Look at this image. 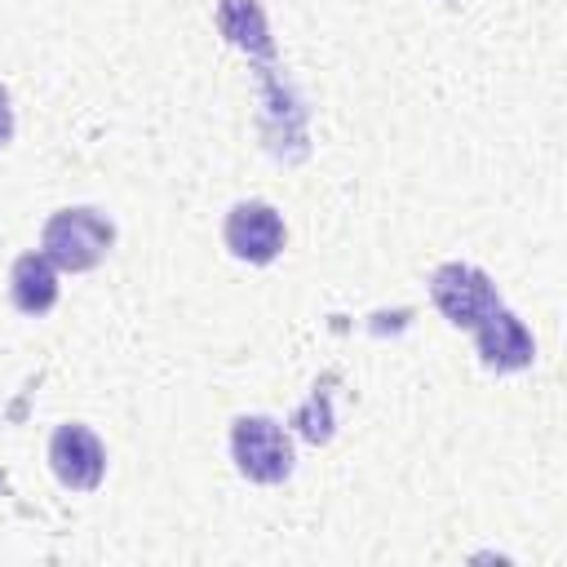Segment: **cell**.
<instances>
[{"instance_id": "cell-11", "label": "cell", "mask_w": 567, "mask_h": 567, "mask_svg": "<svg viewBox=\"0 0 567 567\" xmlns=\"http://www.w3.org/2000/svg\"><path fill=\"white\" fill-rule=\"evenodd\" d=\"M447 4H456V0H447Z\"/></svg>"}, {"instance_id": "cell-8", "label": "cell", "mask_w": 567, "mask_h": 567, "mask_svg": "<svg viewBox=\"0 0 567 567\" xmlns=\"http://www.w3.org/2000/svg\"><path fill=\"white\" fill-rule=\"evenodd\" d=\"M217 31L244 49L248 58H261L270 62L275 58V40H270V22L261 13L257 0H217Z\"/></svg>"}, {"instance_id": "cell-9", "label": "cell", "mask_w": 567, "mask_h": 567, "mask_svg": "<svg viewBox=\"0 0 567 567\" xmlns=\"http://www.w3.org/2000/svg\"><path fill=\"white\" fill-rule=\"evenodd\" d=\"M13 137V102H9V89L0 84V146H9Z\"/></svg>"}, {"instance_id": "cell-5", "label": "cell", "mask_w": 567, "mask_h": 567, "mask_svg": "<svg viewBox=\"0 0 567 567\" xmlns=\"http://www.w3.org/2000/svg\"><path fill=\"white\" fill-rule=\"evenodd\" d=\"M49 470H53V478L62 487L93 492L102 483V474H106V447H102V439L89 425L66 421L49 439Z\"/></svg>"}, {"instance_id": "cell-3", "label": "cell", "mask_w": 567, "mask_h": 567, "mask_svg": "<svg viewBox=\"0 0 567 567\" xmlns=\"http://www.w3.org/2000/svg\"><path fill=\"white\" fill-rule=\"evenodd\" d=\"M430 301L439 306V315L452 323V328H474L487 310L501 306L496 297V284L470 266V261H447L430 275Z\"/></svg>"}, {"instance_id": "cell-4", "label": "cell", "mask_w": 567, "mask_h": 567, "mask_svg": "<svg viewBox=\"0 0 567 567\" xmlns=\"http://www.w3.org/2000/svg\"><path fill=\"white\" fill-rule=\"evenodd\" d=\"M221 239L230 248V257L248 261V266H270L279 252H284V217L266 204V199H244L226 213V226H221Z\"/></svg>"}, {"instance_id": "cell-10", "label": "cell", "mask_w": 567, "mask_h": 567, "mask_svg": "<svg viewBox=\"0 0 567 567\" xmlns=\"http://www.w3.org/2000/svg\"><path fill=\"white\" fill-rule=\"evenodd\" d=\"M0 487H4V474H0Z\"/></svg>"}, {"instance_id": "cell-1", "label": "cell", "mask_w": 567, "mask_h": 567, "mask_svg": "<svg viewBox=\"0 0 567 567\" xmlns=\"http://www.w3.org/2000/svg\"><path fill=\"white\" fill-rule=\"evenodd\" d=\"M115 244V226L106 213L80 204V208H58L44 230H40V252L58 266V270H71V275H84L93 270Z\"/></svg>"}, {"instance_id": "cell-2", "label": "cell", "mask_w": 567, "mask_h": 567, "mask_svg": "<svg viewBox=\"0 0 567 567\" xmlns=\"http://www.w3.org/2000/svg\"><path fill=\"white\" fill-rule=\"evenodd\" d=\"M230 456H235V470L252 483H284L292 474V439L279 421L270 416H239L230 425Z\"/></svg>"}, {"instance_id": "cell-7", "label": "cell", "mask_w": 567, "mask_h": 567, "mask_svg": "<svg viewBox=\"0 0 567 567\" xmlns=\"http://www.w3.org/2000/svg\"><path fill=\"white\" fill-rule=\"evenodd\" d=\"M9 292L22 315H31V319L49 315L58 306V266L44 252H22L9 270Z\"/></svg>"}, {"instance_id": "cell-6", "label": "cell", "mask_w": 567, "mask_h": 567, "mask_svg": "<svg viewBox=\"0 0 567 567\" xmlns=\"http://www.w3.org/2000/svg\"><path fill=\"white\" fill-rule=\"evenodd\" d=\"M474 346H478L483 368H492V372H523V368H532V359H536L532 332H527L523 319H518L514 310H505V306L487 310V315L474 323Z\"/></svg>"}]
</instances>
